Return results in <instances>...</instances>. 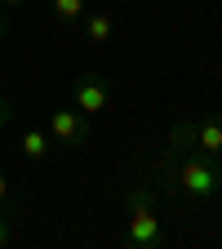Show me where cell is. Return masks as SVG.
I'll list each match as a JSON object with an SVG mask.
<instances>
[{
  "label": "cell",
  "instance_id": "cell-1",
  "mask_svg": "<svg viewBox=\"0 0 222 249\" xmlns=\"http://www.w3.org/2000/svg\"><path fill=\"white\" fill-rule=\"evenodd\" d=\"M124 213H129V227H124V245L129 249H160L165 231H160V218H155V192L147 182H129L120 192Z\"/></svg>",
  "mask_w": 222,
  "mask_h": 249
},
{
  "label": "cell",
  "instance_id": "cell-2",
  "mask_svg": "<svg viewBox=\"0 0 222 249\" xmlns=\"http://www.w3.org/2000/svg\"><path fill=\"white\" fill-rule=\"evenodd\" d=\"M71 103H76V111H85V116H102V111L111 107V80L98 76V71H80V76L71 80Z\"/></svg>",
  "mask_w": 222,
  "mask_h": 249
},
{
  "label": "cell",
  "instance_id": "cell-3",
  "mask_svg": "<svg viewBox=\"0 0 222 249\" xmlns=\"http://www.w3.org/2000/svg\"><path fill=\"white\" fill-rule=\"evenodd\" d=\"M45 134L58 147H85L89 142V116L76 111V107H53L49 120H45Z\"/></svg>",
  "mask_w": 222,
  "mask_h": 249
},
{
  "label": "cell",
  "instance_id": "cell-4",
  "mask_svg": "<svg viewBox=\"0 0 222 249\" xmlns=\"http://www.w3.org/2000/svg\"><path fill=\"white\" fill-rule=\"evenodd\" d=\"M191 147H200L205 156L222 165V111H205V116H191Z\"/></svg>",
  "mask_w": 222,
  "mask_h": 249
},
{
  "label": "cell",
  "instance_id": "cell-5",
  "mask_svg": "<svg viewBox=\"0 0 222 249\" xmlns=\"http://www.w3.org/2000/svg\"><path fill=\"white\" fill-rule=\"evenodd\" d=\"M85 40H93V45H107L111 36H116V18H111V9H85Z\"/></svg>",
  "mask_w": 222,
  "mask_h": 249
},
{
  "label": "cell",
  "instance_id": "cell-6",
  "mask_svg": "<svg viewBox=\"0 0 222 249\" xmlns=\"http://www.w3.org/2000/svg\"><path fill=\"white\" fill-rule=\"evenodd\" d=\"M85 9H89V0H49V14H53L62 27L80 22V18H85Z\"/></svg>",
  "mask_w": 222,
  "mask_h": 249
},
{
  "label": "cell",
  "instance_id": "cell-7",
  "mask_svg": "<svg viewBox=\"0 0 222 249\" xmlns=\"http://www.w3.org/2000/svg\"><path fill=\"white\" fill-rule=\"evenodd\" d=\"M22 151H27V160H45V156H49V134L27 124V129H22Z\"/></svg>",
  "mask_w": 222,
  "mask_h": 249
},
{
  "label": "cell",
  "instance_id": "cell-8",
  "mask_svg": "<svg viewBox=\"0 0 222 249\" xmlns=\"http://www.w3.org/2000/svg\"><path fill=\"white\" fill-rule=\"evenodd\" d=\"M14 245V227H9V218H0V249H9Z\"/></svg>",
  "mask_w": 222,
  "mask_h": 249
},
{
  "label": "cell",
  "instance_id": "cell-9",
  "mask_svg": "<svg viewBox=\"0 0 222 249\" xmlns=\"http://www.w3.org/2000/svg\"><path fill=\"white\" fill-rule=\"evenodd\" d=\"M9 120H14V107H9V98H0V129H5Z\"/></svg>",
  "mask_w": 222,
  "mask_h": 249
},
{
  "label": "cell",
  "instance_id": "cell-10",
  "mask_svg": "<svg viewBox=\"0 0 222 249\" xmlns=\"http://www.w3.org/2000/svg\"><path fill=\"white\" fill-rule=\"evenodd\" d=\"M9 200V182H5V174H0V205Z\"/></svg>",
  "mask_w": 222,
  "mask_h": 249
},
{
  "label": "cell",
  "instance_id": "cell-11",
  "mask_svg": "<svg viewBox=\"0 0 222 249\" xmlns=\"http://www.w3.org/2000/svg\"><path fill=\"white\" fill-rule=\"evenodd\" d=\"M18 5H27V0H0V9H18Z\"/></svg>",
  "mask_w": 222,
  "mask_h": 249
},
{
  "label": "cell",
  "instance_id": "cell-12",
  "mask_svg": "<svg viewBox=\"0 0 222 249\" xmlns=\"http://www.w3.org/2000/svg\"><path fill=\"white\" fill-rule=\"evenodd\" d=\"M0 40H5V18H0Z\"/></svg>",
  "mask_w": 222,
  "mask_h": 249
}]
</instances>
